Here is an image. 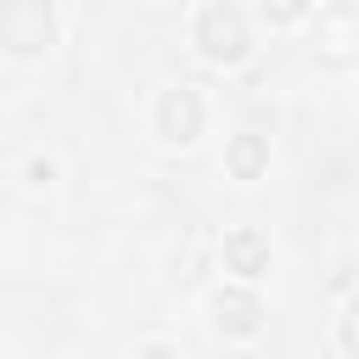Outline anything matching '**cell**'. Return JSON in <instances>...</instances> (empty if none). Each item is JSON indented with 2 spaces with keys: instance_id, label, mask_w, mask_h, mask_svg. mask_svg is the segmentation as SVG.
I'll use <instances>...</instances> for the list:
<instances>
[{
  "instance_id": "9",
  "label": "cell",
  "mask_w": 359,
  "mask_h": 359,
  "mask_svg": "<svg viewBox=\"0 0 359 359\" xmlns=\"http://www.w3.org/2000/svg\"><path fill=\"white\" fill-rule=\"evenodd\" d=\"M50 180H56V163L50 157H34L28 163V185H50Z\"/></svg>"
},
{
  "instance_id": "4",
  "label": "cell",
  "mask_w": 359,
  "mask_h": 359,
  "mask_svg": "<svg viewBox=\"0 0 359 359\" xmlns=\"http://www.w3.org/2000/svg\"><path fill=\"white\" fill-rule=\"evenodd\" d=\"M224 269H236V275H264L269 269V241H264V230H252V224H241V230H230L224 236Z\"/></svg>"
},
{
  "instance_id": "3",
  "label": "cell",
  "mask_w": 359,
  "mask_h": 359,
  "mask_svg": "<svg viewBox=\"0 0 359 359\" xmlns=\"http://www.w3.org/2000/svg\"><path fill=\"white\" fill-rule=\"evenodd\" d=\"M202 123H208V107H202V95L196 90H163V101H157V112H151V129H157V140H168V146H191L196 135H202Z\"/></svg>"
},
{
  "instance_id": "2",
  "label": "cell",
  "mask_w": 359,
  "mask_h": 359,
  "mask_svg": "<svg viewBox=\"0 0 359 359\" xmlns=\"http://www.w3.org/2000/svg\"><path fill=\"white\" fill-rule=\"evenodd\" d=\"M196 50H202L208 62L236 67V62L252 50V28H247V17H241L236 6H208V11L196 17Z\"/></svg>"
},
{
  "instance_id": "8",
  "label": "cell",
  "mask_w": 359,
  "mask_h": 359,
  "mask_svg": "<svg viewBox=\"0 0 359 359\" xmlns=\"http://www.w3.org/2000/svg\"><path fill=\"white\" fill-rule=\"evenodd\" d=\"M342 348L348 353H359V297L348 303V314H342Z\"/></svg>"
},
{
  "instance_id": "1",
  "label": "cell",
  "mask_w": 359,
  "mask_h": 359,
  "mask_svg": "<svg viewBox=\"0 0 359 359\" xmlns=\"http://www.w3.org/2000/svg\"><path fill=\"white\" fill-rule=\"evenodd\" d=\"M0 45L11 56H39L56 45V11L50 0H6L0 6Z\"/></svg>"
},
{
  "instance_id": "7",
  "label": "cell",
  "mask_w": 359,
  "mask_h": 359,
  "mask_svg": "<svg viewBox=\"0 0 359 359\" xmlns=\"http://www.w3.org/2000/svg\"><path fill=\"white\" fill-rule=\"evenodd\" d=\"M309 6H314V0H258V11H264L269 22H297Z\"/></svg>"
},
{
  "instance_id": "5",
  "label": "cell",
  "mask_w": 359,
  "mask_h": 359,
  "mask_svg": "<svg viewBox=\"0 0 359 359\" xmlns=\"http://www.w3.org/2000/svg\"><path fill=\"white\" fill-rule=\"evenodd\" d=\"M258 297H247V292H219L213 297V325L219 331H230V337H252L258 331Z\"/></svg>"
},
{
  "instance_id": "6",
  "label": "cell",
  "mask_w": 359,
  "mask_h": 359,
  "mask_svg": "<svg viewBox=\"0 0 359 359\" xmlns=\"http://www.w3.org/2000/svg\"><path fill=\"white\" fill-rule=\"evenodd\" d=\"M224 163H230L236 180H258V174L269 168V140H264V135H236V140L224 146Z\"/></svg>"
}]
</instances>
